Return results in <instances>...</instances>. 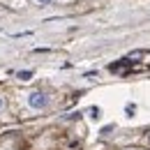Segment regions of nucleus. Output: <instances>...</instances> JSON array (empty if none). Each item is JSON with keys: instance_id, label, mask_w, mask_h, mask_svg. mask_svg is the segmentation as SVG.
<instances>
[{"instance_id": "nucleus-1", "label": "nucleus", "mask_w": 150, "mask_h": 150, "mask_svg": "<svg viewBox=\"0 0 150 150\" xmlns=\"http://www.w3.org/2000/svg\"><path fill=\"white\" fill-rule=\"evenodd\" d=\"M23 102H25V106L33 109V111H42V109H46V106L51 104L49 95H46V93H39V90L25 93V95H23Z\"/></svg>"}, {"instance_id": "nucleus-2", "label": "nucleus", "mask_w": 150, "mask_h": 150, "mask_svg": "<svg viewBox=\"0 0 150 150\" xmlns=\"http://www.w3.org/2000/svg\"><path fill=\"white\" fill-rule=\"evenodd\" d=\"M37 5H51V2H56V0H35Z\"/></svg>"}, {"instance_id": "nucleus-3", "label": "nucleus", "mask_w": 150, "mask_h": 150, "mask_svg": "<svg viewBox=\"0 0 150 150\" xmlns=\"http://www.w3.org/2000/svg\"><path fill=\"white\" fill-rule=\"evenodd\" d=\"M5 111V99H2V97H0V113Z\"/></svg>"}, {"instance_id": "nucleus-4", "label": "nucleus", "mask_w": 150, "mask_h": 150, "mask_svg": "<svg viewBox=\"0 0 150 150\" xmlns=\"http://www.w3.org/2000/svg\"><path fill=\"white\" fill-rule=\"evenodd\" d=\"M12 2H14V5H16V7H19V5H21V0H12Z\"/></svg>"}, {"instance_id": "nucleus-5", "label": "nucleus", "mask_w": 150, "mask_h": 150, "mask_svg": "<svg viewBox=\"0 0 150 150\" xmlns=\"http://www.w3.org/2000/svg\"><path fill=\"white\" fill-rule=\"evenodd\" d=\"M129 150H136V148H129Z\"/></svg>"}]
</instances>
